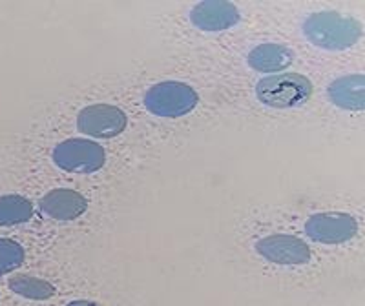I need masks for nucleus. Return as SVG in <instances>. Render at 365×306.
<instances>
[{"label":"nucleus","mask_w":365,"mask_h":306,"mask_svg":"<svg viewBox=\"0 0 365 306\" xmlns=\"http://www.w3.org/2000/svg\"><path fill=\"white\" fill-rule=\"evenodd\" d=\"M292 64V51L283 44H262L249 53V66L263 73L282 71Z\"/></svg>","instance_id":"nucleus-11"},{"label":"nucleus","mask_w":365,"mask_h":306,"mask_svg":"<svg viewBox=\"0 0 365 306\" xmlns=\"http://www.w3.org/2000/svg\"><path fill=\"white\" fill-rule=\"evenodd\" d=\"M9 288L15 294L34 299V301H44V299H50L55 295V288L50 283L37 278H29V275H13L9 279Z\"/></svg>","instance_id":"nucleus-13"},{"label":"nucleus","mask_w":365,"mask_h":306,"mask_svg":"<svg viewBox=\"0 0 365 306\" xmlns=\"http://www.w3.org/2000/svg\"><path fill=\"white\" fill-rule=\"evenodd\" d=\"M88 201L75 190L58 188L41 199V210L55 221H73L86 211Z\"/></svg>","instance_id":"nucleus-9"},{"label":"nucleus","mask_w":365,"mask_h":306,"mask_svg":"<svg viewBox=\"0 0 365 306\" xmlns=\"http://www.w3.org/2000/svg\"><path fill=\"white\" fill-rule=\"evenodd\" d=\"M125 112L112 104H91L81 110L77 117V128L81 133L97 139H110L125 132L126 128Z\"/></svg>","instance_id":"nucleus-6"},{"label":"nucleus","mask_w":365,"mask_h":306,"mask_svg":"<svg viewBox=\"0 0 365 306\" xmlns=\"http://www.w3.org/2000/svg\"><path fill=\"white\" fill-rule=\"evenodd\" d=\"M24 261V250L11 239H0V275L13 272Z\"/></svg>","instance_id":"nucleus-14"},{"label":"nucleus","mask_w":365,"mask_h":306,"mask_svg":"<svg viewBox=\"0 0 365 306\" xmlns=\"http://www.w3.org/2000/svg\"><path fill=\"white\" fill-rule=\"evenodd\" d=\"M66 306H97V305L91 301H71V302H68Z\"/></svg>","instance_id":"nucleus-15"},{"label":"nucleus","mask_w":365,"mask_h":306,"mask_svg":"<svg viewBox=\"0 0 365 306\" xmlns=\"http://www.w3.org/2000/svg\"><path fill=\"white\" fill-rule=\"evenodd\" d=\"M34 217V204L22 195H2L0 197V226L26 223Z\"/></svg>","instance_id":"nucleus-12"},{"label":"nucleus","mask_w":365,"mask_h":306,"mask_svg":"<svg viewBox=\"0 0 365 306\" xmlns=\"http://www.w3.org/2000/svg\"><path fill=\"white\" fill-rule=\"evenodd\" d=\"M305 233L322 244H341L358 233V223L353 216L344 211L314 213L305 223Z\"/></svg>","instance_id":"nucleus-5"},{"label":"nucleus","mask_w":365,"mask_h":306,"mask_svg":"<svg viewBox=\"0 0 365 306\" xmlns=\"http://www.w3.org/2000/svg\"><path fill=\"white\" fill-rule=\"evenodd\" d=\"M241 15L230 2H201L190 13V21L201 31H225L240 22Z\"/></svg>","instance_id":"nucleus-8"},{"label":"nucleus","mask_w":365,"mask_h":306,"mask_svg":"<svg viewBox=\"0 0 365 306\" xmlns=\"http://www.w3.org/2000/svg\"><path fill=\"white\" fill-rule=\"evenodd\" d=\"M197 102H200V97L194 88L178 83V80L154 84L145 95L146 110L165 119H178V117L187 115L197 106Z\"/></svg>","instance_id":"nucleus-3"},{"label":"nucleus","mask_w":365,"mask_h":306,"mask_svg":"<svg viewBox=\"0 0 365 306\" xmlns=\"http://www.w3.org/2000/svg\"><path fill=\"white\" fill-rule=\"evenodd\" d=\"M104 161L106 153L103 146L86 139H68L53 149L55 164L73 174H93L103 168Z\"/></svg>","instance_id":"nucleus-4"},{"label":"nucleus","mask_w":365,"mask_h":306,"mask_svg":"<svg viewBox=\"0 0 365 306\" xmlns=\"http://www.w3.org/2000/svg\"><path fill=\"white\" fill-rule=\"evenodd\" d=\"M256 252L267 261L283 266H299L311 261V248L299 237L276 233L267 236L254 244Z\"/></svg>","instance_id":"nucleus-7"},{"label":"nucleus","mask_w":365,"mask_h":306,"mask_svg":"<svg viewBox=\"0 0 365 306\" xmlns=\"http://www.w3.org/2000/svg\"><path fill=\"white\" fill-rule=\"evenodd\" d=\"M365 77L361 73L347 75L336 79L329 86V99L338 108L364 110L365 108Z\"/></svg>","instance_id":"nucleus-10"},{"label":"nucleus","mask_w":365,"mask_h":306,"mask_svg":"<svg viewBox=\"0 0 365 306\" xmlns=\"http://www.w3.org/2000/svg\"><path fill=\"white\" fill-rule=\"evenodd\" d=\"M303 35L322 50H347L364 35L358 21L336 11H319L307 17L302 26Z\"/></svg>","instance_id":"nucleus-1"},{"label":"nucleus","mask_w":365,"mask_h":306,"mask_svg":"<svg viewBox=\"0 0 365 306\" xmlns=\"http://www.w3.org/2000/svg\"><path fill=\"white\" fill-rule=\"evenodd\" d=\"M311 93V80L299 73L270 75L256 86L259 102L270 108H296L307 102Z\"/></svg>","instance_id":"nucleus-2"}]
</instances>
